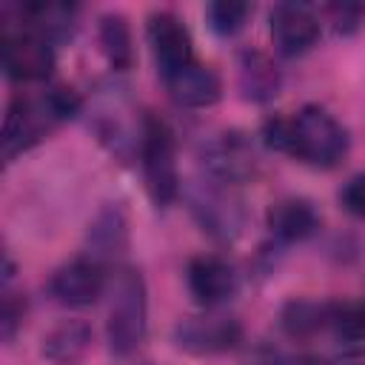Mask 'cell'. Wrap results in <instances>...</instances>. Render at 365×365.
I'll return each instance as SVG.
<instances>
[{"label":"cell","mask_w":365,"mask_h":365,"mask_svg":"<svg viewBox=\"0 0 365 365\" xmlns=\"http://www.w3.org/2000/svg\"><path fill=\"white\" fill-rule=\"evenodd\" d=\"M262 137L271 148L311 168H334L348 154L345 125L322 106H302L294 114L271 117L262 128Z\"/></svg>","instance_id":"cell-1"},{"label":"cell","mask_w":365,"mask_h":365,"mask_svg":"<svg viewBox=\"0 0 365 365\" xmlns=\"http://www.w3.org/2000/svg\"><path fill=\"white\" fill-rule=\"evenodd\" d=\"M83 108V100L68 86H51L40 97H23L17 94L6 108L3 123V157L14 160L17 154L37 145L46 134H51L60 123L77 117Z\"/></svg>","instance_id":"cell-2"},{"label":"cell","mask_w":365,"mask_h":365,"mask_svg":"<svg viewBox=\"0 0 365 365\" xmlns=\"http://www.w3.org/2000/svg\"><path fill=\"white\" fill-rule=\"evenodd\" d=\"M148 328V299H145V282L140 271L123 268L114 277L111 285V302H108V322L106 336L114 356H131Z\"/></svg>","instance_id":"cell-3"},{"label":"cell","mask_w":365,"mask_h":365,"mask_svg":"<svg viewBox=\"0 0 365 365\" xmlns=\"http://www.w3.org/2000/svg\"><path fill=\"white\" fill-rule=\"evenodd\" d=\"M140 165L151 202L160 208L171 205L180 194L177 143L168 123L157 114H145L140 123Z\"/></svg>","instance_id":"cell-4"},{"label":"cell","mask_w":365,"mask_h":365,"mask_svg":"<svg viewBox=\"0 0 365 365\" xmlns=\"http://www.w3.org/2000/svg\"><path fill=\"white\" fill-rule=\"evenodd\" d=\"M3 71L14 83H40L54 71V46L37 31L23 26L6 29L0 37Z\"/></svg>","instance_id":"cell-5"},{"label":"cell","mask_w":365,"mask_h":365,"mask_svg":"<svg viewBox=\"0 0 365 365\" xmlns=\"http://www.w3.org/2000/svg\"><path fill=\"white\" fill-rule=\"evenodd\" d=\"M145 34H148L151 57H154L157 71L163 74V80L174 77L177 71H182L185 66L194 63L191 34H188L185 23L174 11H154L148 17Z\"/></svg>","instance_id":"cell-6"},{"label":"cell","mask_w":365,"mask_h":365,"mask_svg":"<svg viewBox=\"0 0 365 365\" xmlns=\"http://www.w3.org/2000/svg\"><path fill=\"white\" fill-rule=\"evenodd\" d=\"M242 339V325L231 314H217L208 308L202 317H188L177 322L174 328V342L177 348L188 354H222L237 348Z\"/></svg>","instance_id":"cell-7"},{"label":"cell","mask_w":365,"mask_h":365,"mask_svg":"<svg viewBox=\"0 0 365 365\" xmlns=\"http://www.w3.org/2000/svg\"><path fill=\"white\" fill-rule=\"evenodd\" d=\"M268 29L274 48L282 57H299L317 46L322 23L302 3H277L268 14Z\"/></svg>","instance_id":"cell-8"},{"label":"cell","mask_w":365,"mask_h":365,"mask_svg":"<svg viewBox=\"0 0 365 365\" xmlns=\"http://www.w3.org/2000/svg\"><path fill=\"white\" fill-rule=\"evenodd\" d=\"M48 291L60 305H68V308H86L97 302L106 291L103 262L94 257H77L60 265L48 279Z\"/></svg>","instance_id":"cell-9"},{"label":"cell","mask_w":365,"mask_h":365,"mask_svg":"<svg viewBox=\"0 0 365 365\" xmlns=\"http://www.w3.org/2000/svg\"><path fill=\"white\" fill-rule=\"evenodd\" d=\"M202 163L220 182H242L257 168L254 148L240 131H222L211 137L202 148Z\"/></svg>","instance_id":"cell-10"},{"label":"cell","mask_w":365,"mask_h":365,"mask_svg":"<svg viewBox=\"0 0 365 365\" xmlns=\"http://www.w3.org/2000/svg\"><path fill=\"white\" fill-rule=\"evenodd\" d=\"M185 285L197 305L217 308L237 291V274L222 257L200 254L185 268Z\"/></svg>","instance_id":"cell-11"},{"label":"cell","mask_w":365,"mask_h":365,"mask_svg":"<svg viewBox=\"0 0 365 365\" xmlns=\"http://www.w3.org/2000/svg\"><path fill=\"white\" fill-rule=\"evenodd\" d=\"M191 211L200 220L202 231H208L211 237L220 240H231L240 234L242 228V208L237 205L234 197H228L222 188L208 185V188H197L191 197Z\"/></svg>","instance_id":"cell-12"},{"label":"cell","mask_w":365,"mask_h":365,"mask_svg":"<svg viewBox=\"0 0 365 365\" xmlns=\"http://www.w3.org/2000/svg\"><path fill=\"white\" fill-rule=\"evenodd\" d=\"M265 225L282 242H302L319 228V211L305 197H282L268 205Z\"/></svg>","instance_id":"cell-13"},{"label":"cell","mask_w":365,"mask_h":365,"mask_svg":"<svg viewBox=\"0 0 365 365\" xmlns=\"http://www.w3.org/2000/svg\"><path fill=\"white\" fill-rule=\"evenodd\" d=\"M168 86V94L177 106H185V108H208L220 100L222 94V83H220V74L202 63H191L185 66L182 71H177L174 77L165 80Z\"/></svg>","instance_id":"cell-14"},{"label":"cell","mask_w":365,"mask_h":365,"mask_svg":"<svg viewBox=\"0 0 365 365\" xmlns=\"http://www.w3.org/2000/svg\"><path fill=\"white\" fill-rule=\"evenodd\" d=\"M237 83H240V94L248 103H268L279 94L282 74L268 54L257 48H245L237 60Z\"/></svg>","instance_id":"cell-15"},{"label":"cell","mask_w":365,"mask_h":365,"mask_svg":"<svg viewBox=\"0 0 365 365\" xmlns=\"http://www.w3.org/2000/svg\"><path fill=\"white\" fill-rule=\"evenodd\" d=\"M20 26L43 34L46 40H63L74 31L77 6L71 3H26L20 6Z\"/></svg>","instance_id":"cell-16"},{"label":"cell","mask_w":365,"mask_h":365,"mask_svg":"<svg viewBox=\"0 0 365 365\" xmlns=\"http://www.w3.org/2000/svg\"><path fill=\"white\" fill-rule=\"evenodd\" d=\"M91 342V331L80 319L60 322L43 336V356L54 365H77Z\"/></svg>","instance_id":"cell-17"},{"label":"cell","mask_w":365,"mask_h":365,"mask_svg":"<svg viewBox=\"0 0 365 365\" xmlns=\"http://www.w3.org/2000/svg\"><path fill=\"white\" fill-rule=\"evenodd\" d=\"M97 37H100L103 54H106V60H108L111 68H117V71L131 68V63H134L131 29H128V20L120 11H108V14L100 17Z\"/></svg>","instance_id":"cell-18"},{"label":"cell","mask_w":365,"mask_h":365,"mask_svg":"<svg viewBox=\"0 0 365 365\" xmlns=\"http://www.w3.org/2000/svg\"><path fill=\"white\" fill-rule=\"evenodd\" d=\"M334 319V305H322V302H311V299H294L282 308V328L288 336H311L317 331H322L325 325H331Z\"/></svg>","instance_id":"cell-19"},{"label":"cell","mask_w":365,"mask_h":365,"mask_svg":"<svg viewBox=\"0 0 365 365\" xmlns=\"http://www.w3.org/2000/svg\"><path fill=\"white\" fill-rule=\"evenodd\" d=\"M88 242L94 248L88 257H94L100 262H103V257H111L125 245V217L117 205H108L97 214V220L88 228Z\"/></svg>","instance_id":"cell-20"},{"label":"cell","mask_w":365,"mask_h":365,"mask_svg":"<svg viewBox=\"0 0 365 365\" xmlns=\"http://www.w3.org/2000/svg\"><path fill=\"white\" fill-rule=\"evenodd\" d=\"M251 14V3H242V0H214L208 9H205V17H208V26L222 34V37H231L237 34L245 20Z\"/></svg>","instance_id":"cell-21"},{"label":"cell","mask_w":365,"mask_h":365,"mask_svg":"<svg viewBox=\"0 0 365 365\" xmlns=\"http://www.w3.org/2000/svg\"><path fill=\"white\" fill-rule=\"evenodd\" d=\"M331 328L348 342H365V299L334 305Z\"/></svg>","instance_id":"cell-22"},{"label":"cell","mask_w":365,"mask_h":365,"mask_svg":"<svg viewBox=\"0 0 365 365\" xmlns=\"http://www.w3.org/2000/svg\"><path fill=\"white\" fill-rule=\"evenodd\" d=\"M339 202H342L345 211H351L354 217H362V220H365V171L356 174V177H351V180L342 185Z\"/></svg>","instance_id":"cell-23"},{"label":"cell","mask_w":365,"mask_h":365,"mask_svg":"<svg viewBox=\"0 0 365 365\" xmlns=\"http://www.w3.org/2000/svg\"><path fill=\"white\" fill-rule=\"evenodd\" d=\"M23 311H26V302L17 297V294H11V291H6L3 294V339H11L14 336V331H17V325H20V319H23Z\"/></svg>","instance_id":"cell-24"},{"label":"cell","mask_w":365,"mask_h":365,"mask_svg":"<svg viewBox=\"0 0 365 365\" xmlns=\"http://www.w3.org/2000/svg\"><path fill=\"white\" fill-rule=\"evenodd\" d=\"M328 11L334 14L336 31H351V29H356V20H359V14H362L359 6H331Z\"/></svg>","instance_id":"cell-25"},{"label":"cell","mask_w":365,"mask_h":365,"mask_svg":"<svg viewBox=\"0 0 365 365\" xmlns=\"http://www.w3.org/2000/svg\"><path fill=\"white\" fill-rule=\"evenodd\" d=\"M271 365H314V362L305 359V356H299V359H279V362H271Z\"/></svg>","instance_id":"cell-26"},{"label":"cell","mask_w":365,"mask_h":365,"mask_svg":"<svg viewBox=\"0 0 365 365\" xmlns=\"http://www.w3.org/2000/svg\"><path fill=\"white\" fill-rule=\"evenodd\" d=\"M348 365H365V354H362V356H354Z\"/></svg>","instance_id":"cell-27"}]
</instances>
